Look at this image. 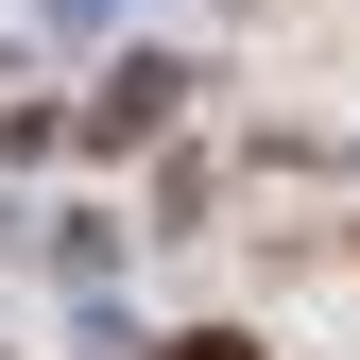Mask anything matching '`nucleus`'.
<instances>
[{"label":"nucleus","instance_id":"1","mask_svg":"<svg viewBox=\"0 0 360 360\" xmlns=\"http://www.w3.org/2000/svg\"><path fill=\"white\" fill-rule=\"evenodd\" d=\"M172 360H257V343H240V326H189V343H172Z\"/></svg>","mask_w":360,"mask_h":360}]
</instances>
